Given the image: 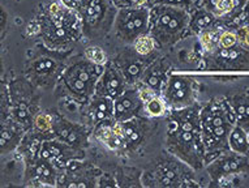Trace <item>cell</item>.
Returning a JSON list of instances; mask_svg holds the SVG:
<instances>
[{
  "label": "cell",
  "mask_w": 249,
  "mask_h": 188,
  "mask_svg": "<svg viewBox=\"0 0 249 188\" xmlns=\"http://www.w3.org/2000/svg\"><path fill=\"white\" fill-rule=\"evenodd\" d=\"M198 103L188 107L168 110L166 147L174 157L183 161L195 171L205 168L206 154L201 139Z\"/></svg>",
  "instance_id": "cell-1"
},
{
  "label": "cell",
  "mask_w": 249,
  "mask_h": 188,
  "mask_svg": "<svg viewBox=\"0 0 249 188\" xmlns=\"http://www.w3.org/2000/svg\"><path fill=\"white\" fill-rule=\"evenodd\" d=\"M235 124V115L227 98L212 99L205 106H201V139L206 164L222 151L229 150V136Z\"/></svg>",
  "instance_id": "cell-2"
},
{
  "label": "cell",
  "mask_w": 249,
  "mask_h": 188,
  "mask_svg": "<svg viewBox=\"0 0 249 188\" xmlns=\"http://www.w3.org/2000/svg\"><path fill=\"white\" fill-rule=\"evenodd\" d=\"M191 15L187 9L166 4H154L149 15V34L157 47L178 43L189 29Z\"/></svg>",
  "instance_id": "cell-3"
},
{
  "label": "cell",
  "mask_w": 249,
  "mask_h": 188,
  "mask_svg": "<svg viewBox=\"0 0 249 188\" xmlns=\"http://www.w3.org/2000/svg\"><path fill=\"white\" fill-rule=\"evenodd\" d=\"M195 170L172 155L141 174L143 187H197Z\"/></svg>",
  "instance_id": "cell-4"
},
{
  "label": "cell",
  "mask_w": 249,
  "mask_h": 188,
  "mask_svg": "<svg viewBox=\"0 0 249 188\" xmlns=\"http://www.w3.org/2000/svg\"><path fill=\"white\" fill-rule=\"evenodd\" d=\"M78 29H81V22L73 11L53 4L49 9V17L42 24V34L46 45L60 47L77 38Z\"/></svg>",
  "instance_id": "cell-5"
},
{
  "label": "cell",
  "mask_w": 249,
  "mask_h": 188,
  "mask_svg": "<svg viewBox=\"0 0 249 188\" xmlns=\"http://www.w3.org/2000/svg\"><path fill=\"white\" fill-rule=\"evenodd\" d=\"M103 66L95 64L89 59L80 60L70 66L61 76L63 85L71 97L81 102H88L94 95L95 84L102 74Z\"/></svg>",
  "instance_id": "cell-6"
},
{
  "label": "cell",
  "mask_w": 249,
  "mask_h": 188,
  "mask_svg": "<svg viewBox=\"0 0 249 188\" xmlns=\"http://www.w3.org/2000/svg\"><path fill=\"white\" fill-rule=\"evenodd\" d=\"M118 8L111 0H90L76 15L81 22L82 34L88 38H101L112 30Z\"/></svg>",
  "instance_id": "cell-7"
},
{
  "label": "cell",
  "mask_w": 249,
  "mask_h": 188,
  "mask_svg": "<svg viewBox=\"0 0 249 188\" xmlns=\"http://www.w3.org/2000/svg\"><path fill=\"white\" fill-rule=\"evenodd\" d=\"M149 15L150 8L147 3L119 8L112 25V32L118 39L127 45H133L137 38L149 34Z\"/></svg>",
  "instance_id": "cell-8"
},
{
  "label": "cell",
  "mask_w": 249,
  "mask_h": 188,
  "mask_svg": "<svg viewBox=\"0 0 249 188\" xmlns=\"http://www.w3.org/2000/svg\"><path fill=\"white\" fill-rule=\"evenodd\" d=\"M205 168L214 186H218L221 180L249 172V155L239 154L229 149L212 158Z\"/></svg>",
  "instance_id": "cell-9"
},
{
  "label": "cell",
  "mask_w": 249,
  "mask_h": 188,
  "mask_svg": "<svg viewBox=\"0 0 249 188\" xmlns=\"http://www.w3.org/2000/svg\"><path fill=\"white\" fill-rule=\"evenodd\" d=\"M195 94L196 92L192 78L183 75H170L160 97L168 110H178L196 103Z\"/></svg>",
  "instance_id": "cell-10"
},
{
  "label": "cell",
  "mask_w": 249,
  "mask_h": 188,
  "mask_svg": "<svg viewBox=\"0 0 249 188\" xmlns=\"http://www.w3.org/2000/svg\"><path fill=\"white\" fill-rule=\"evenodd\" d=\"M84 155V149L71 147L56 137L42 140L38 150V157L53 162L57 171H61L72 160H82Z\"/></svg>",
  "instance_id": "cell-11"
},
{
  "label": "cell",
  "mask_w": 249,
  "mask_h": 188,
  "mask_svg": "<svg viewBox=\"0 0 249 188\" xmlns=\"http://www.w3.org/2000/svg\"><path fill=\"white\" fill-rule=\"evenodd\" d=\"M114 127L124 141V150H136L146 141V136L153 133L150 118L145 115H139L125 122H115Z\"/></svg>",
  "instance_id": "cell-12"
},
{
  "label": "cell",
  "mask_w": 249,
  "mask_h": 188,
  "mask_svg": "<svg viewBox=\"0 0 249 188\" xmlns=\"http://www.w3.org/2000/svg\"><path fill=\"white\" fill-rule=\"evenodd\" d=\"M128 82L115 64L106 63L95 84L94 95L116 99L128 88Z\"/></svg>",
  "instance_id": "cell-13"
},
{
  "label": "cell",
  "mask_w": 249,
  "mask_h": 188,
  "mask_svg": "<svg viewBox=\"0 0 249 188\" xmlns=\"http://www.w3.org/2000/svg\"><path fill=\"white\" fill-rule=\"evenodd\" d=\"M143 115V102L137 86H128L118 98L114 99V120L125 122Z\"/></svg>",
  "instance_id": "cell-14"
},
{
  "label": "cell",
  "mask_w": 249,
  "mask_h": 188,
  "mask_svg": "<svg viewBox=\"0 0 249 188\" xmlns=\"http://www.w3.org/2000/svg\"><path fill=\"white\" fill-rule=\"evenodd\" d=\"M209 61L221 70H243L249 67V50L236 45L230 49H215L209 54Z\"/></svg>",
  "instance_id": "cell-15"
},
{
  "label": "cell",
  "mask_w": 249,
  "mask_h": 188,
  "mask_svg": "<svg viewBox=\"0 0 249 188\" xmlns=\"http://www.w3.org/2000/svg\"><path fill=\"white\" fill-rule=\"evenodd\" d=\"M53 137L70 144L71 147L82 149L88 145V130L86 126L76 124L64 118H57L53 127Z\"/></svg>",
  "instance_id": "cell-16"
},
{
  "label": "cell",
  "mask_w": 249,
  "mask_h": 188,
  "mask_svg": "<svg viewBox=\"0 0 249 188\" xmlns=\"http://www.w3.org/2000/svg\"><path fill=\"white\" fill-rule=\"evenodd\" d=\"M168 77H170L168 64L162 60H154L145 68L139 84H142L147 89L153 90L158 95H162Z\"/></svg>",
  "instance_id": "cell-17"
},
{
  "label": "cell",
  "mask_w": 249,
  "mask_h": 188,
  "mask_svg": "<svg viewBox=\"0 0 249 188\" xmlns=\"http://www.w3.org/2000/svg\"><path fill=\"white\" fill-rule=\"evenodd\" d=\"M57 174V169L53 166V162L38 157L28 162L26 180L38 182V186H56Z\"/></svg>",
  "instance_id": "cell-18"
},
{
  "label": "cell",
  "mask_w": 249,
  "mask_h": 188,
  "mask_svg": "<svg viewBox=\"0 0 249 188\" xmlns=\"http://www.w3.org/2000/svg\"><path fill=\"white\" fill-rule=\"evenodd\" d=\"M25 133L24 127L11 116L0 120V154H5L18 148Z\"/></svg>",
  "instance_id": "cell-19"
},
{
  "label": "cell",
  "mask_w": 249,
  "mask_h": 188,
  "mask_svg": "<svg viewBox=\"0 0 249 188\" xmlns=\"http://www.w3.org/2000/svg\"><path fill=\"white\" fill-rule=\"evenodd\" d=\"M86 118L94 127L99 123L114 120V99L101 95H93L88 101Z\"/></svg>",
  "instance_id": "cell-20"
},
{
  "label": "cell",
  "mask_w": 249,
  "mask_h": 188,
  "mask_svg": "<svg viewBox=\"0 0 249 188\" xmlns=\"http://www.w3.org/2000/svg\"><path fill=\"white\" fill-rule=\"evenodd\" d=\"M142 57L135 51V55H122L119 57L118 61L114 63L115 66L118 67L119 71L122 72L123 76L127 80L128 85L135 86L137 85L142 77V74L145 68L147 67L146 61L142 60Z\"/></svg>",
  "instance_id": "cell-21"
},
{
  "label": "cell",
  "mask_w": 249,
  "mask_h": 188,
  "mask_svg": "<svg viewBox=\"0 0 249 188\" xmlns=\"http://www.w3.org/2000/svg\"><path fill=\"white\" fill-rule=\"evenodd\" d=\"M114 123L115 120H107V122L99 123V124L94 126L93 135L99 143H102L110 150H124V148H125L124 147V141L115 130Z\"/></svg>",
  "instance_id": "cell-22"
},
{
  "label": "cell",
  "mask_w": 249,
  "mask_h": 188,
  "mask_svg": "<svg viewBox=\"0 0 249 188\" xmlns=\"http://www.w3.org/2000/svg\"><path fill=\"white\" fill-rule=\"evenodd\" d=\"M237 126L249 131V92H240L227 98Z\"/></svg>",
  "instance_id": "cell-23"
},
{
  "label": "cell",
  "mask_w": 249,
  "mask_h": 188,
  "mask_svg": "<svg viewBox=\"0 0 249 188\" xmlns=\"http://www.w3.org/2000/svg\"><path fill=\"white\" fill-rule=\"evenodd\" d=\"M55 120L56 116L49 113H39L34 115L33 124H32V131L34 135L41 140L51 139L53 137V127H55Z\"/></svg>",
  "instance_id": "cell-24"
},
{
  "label": "cell",
  "mask_w": 249,
  "mask_h": 188,
  "mask_svg": "<svg viewBox=\"0 0 249 188\" xmlns=\"http://www.w3.org/2000/svg\"><path fill=\"white\" fill-rule=\"evenodd\" d=\"M229 149L235 151V153H239V154L249 155L248 132L243 130L237 124H235L231 132H230Z\"/></svg>",
  "instance_id": "cell-25"
},
{
  "label": "cell",
  "mask_w": 249,
  "mask_h": 188,
  "mask_svg": "<svg viewBox=\"0 0 249 188\" xmlns=\"http://www.w3.org/2000/svg\"><path fill=\"white\" fill-rule=\"evenodd\" d=\"M214 21H215V16L201 7L189 19V29L192 30L193 33L201 34L202 32H206V30L212 28Z\"/></svg>",
  "instance_id": "cell-26"
},
{
  "label": "cell",
  "mask_w": 249,
  "mask_h": 188,
  "mask_svg": "<svg viewBox=\"0 0 249 188\" xmlns=\"http://www.w3.org/2000/svg\"><path fill=\"white\" fill-rule=\"evenodd\" d=\"M155 49H157V45L154 39L150 37V34L141 36L133 42V50L141 56H149L150 54L154 53Z\"/></svg>",
  "instance_id": "cell-27"
},
{
  "label": "cell",
  "mask_w": 249,
  "mask_h": 188,
  "mask_svg": "<svg viewBox=\"0 0 249 188\" xmlns=\"http://www.w3.org/2000/svg\"><path fill=\"white\" fill-rule=\"evenodd\" d=\"M11 93L9 88L3 82H0V120H4L11 116Z\"/></svg>",
  "instance_id": "cell-28"
},
{
  "label": "cell",
  "mask_w": 249,
  "mask_h": 188,
  "mask_svg": "<svg viewBox=\"0 0 249 188\" xmlns=\"http://www.w3.org/2000/svg\"><path fill=\"white\" fill-rule=\"evenodd\" d=\"M85 57L89 59L90 61L95 63V64H99V66H105L107 63L106 54L98 46H90V47H88L85 50Z\"/></svg>",
  "instance_id": "cell-29"
},
{
  "label": "cell",
  "mask_w": 249,
  "mask_h": 188,
  "mask_svg": "<svg viewBox=\"0 0 249 188\" xmlns=\"http://www.w3.org/2000/svg\"><path fill=\"white\" fill-rule=\"evenodd\" d=\"M236 45H239L236 33L230 32V30H226V32L219 33V38H218V47L219 49H230V47H233V46Z\"/></svg>",
  "instance_id": "cell-30"
},
{
  "label": "cell",
  "mask_w": 249,
  "mask_h": 188,
  "mask_svg": "<svg viewBox=\"0 0 249 188\" xmlns=\"http://www.w3.org/2000/svg\"><path fill=\"white\" fill-rule=\"evenodd\" d=\"M197 0H147V3H153L154 4H166V5H174V7H179V8L187 9L191 8Z\"/></svg>",
  "instance_id": "cell-31"
},
{
  "label": "cell",
  "mask_w": 249,
  "mask_h": 188,
  "mask_svg": "<svg viewBox=\"0 0 249 188\" xmlns=\"http://www.w3.org/2000/svg\"><path fill=\"white\" fill-rule=\"evenodd\" d=\"M61 5H64L66 8L73 11L74 13H77L80 9L85 7L90 0H60Z\"/></svg>",
  "instance_id": "cell-32"
},
{
  "label": "cell",
  "mask_w": 249,
  "mask_h": 188,
  "mask_svg": "<svg viewBox=\"0 0 249 188\" xmlns=\"http://www.w3.org/2000/svg\"><path fill=\"white\" fill-rule=\"evenodd\" d=\"M236 34H237V41H239V45L243 46L244 49L249 50V25H245V26L239 28Z\"/></svg>",
  "instance_id": "cell-33"
},
{
  "label": "cell",
  "mask_w": 249,
  "mask_h": 188,
  "mask_svg": "<svg viewBox=\"0 0 249 188\" xmlns=\"http://www.w3.org/2000/svg\"><path fill=\"white\" fill-rule=\"evenodd\" d=\"M55 61L51 60V59H42V60L38 61V64L36 66V70H37L38 74H50L51 71H53L55 68Z\"/></svg>",
  "instance_id": "cell-34"
},
{
  "label": "cell",
  "mask_w": 249,
  "mask_h": 188,
  "mask_svg": "<svg viewBox=\"0 0 249 188\" xmlns=\"http://www.w3.org/2000/svg\"><path fill=\"white\" fill-rule=\"evenodd\" d=\"M116 8H125V7H133V5L146 4L147 0H111Z\"/></svg>",
  "instance_id": "cell-35"
},
{
  "label": "cell",
  "mask_w": 249,
  "mask_h": 188,
  "mask_svg": "<svg viewBox=\"0 0 249 188\" xmlns=\"http://www.w3.org/2000/svg\"><path fill=\"white\" fill-rule=\"evenodd\" d=\"M5 25V16H4V11L0 8V32L3 30Z\"/></svg>",
  "instance_id": "cell-36"
},
{
  "label": "cell",
  "mask_w": 249,
  "mask_h": 188,
  "mask_svg": "<svg viewBox=\"0 0 249 188\" xmlns=\"http://www.w3.org/2000/svg\"><path fill=\"white\" fill-rule=\"evenodd\" d=\"M248 139H249V131H248Z\"/></svg>",
  "instance_id": "cell-37"
}]
</instances>
